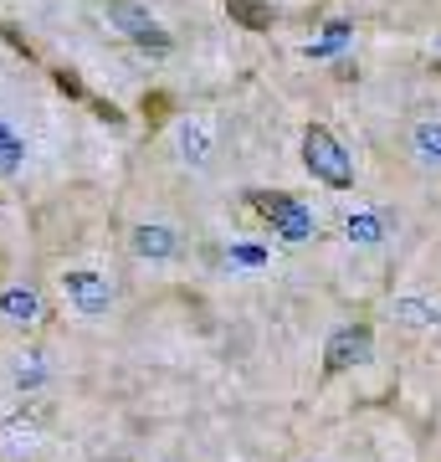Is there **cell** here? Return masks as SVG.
Wrapping results in <instances>:
<instances>
[{
    "instance_id": "1",
    "label": "cell",
    "mask_w": 441,
    "mask_h": 462,
    "mask_svg": "<svg viewBox=\"0 0 441 462\" xmlns=\"http://www.w3.org/2000/svg\"><path fill=\"white\" fill-rule=\"evenodd\" d=\"M246 200H252V211L278 231L282 242H293V247L313 242V231H318V226H313V211L298 196H288V190H252Z\"/></svg>"
},
{
    "instance_id": "2",
    "label": "cell",
    "mask_w": 441,
    "mask_h": 462,
    "mask_svg": "<svg viewBox=\"0 0 441 462\" xmlns=\"http://www.w3.org/2000/svg\"><path fill=\"white\" fill-rule=\"evenodd\" d=\"M303 165H308V175L324 180L328 190H349V185H354V160L344 154V144L324 129V124H308V134H303Z\"/></svg>"
},
{
    "instance_id": "3",
    "label": "cell",
    "mask_w": 441,
    "mask_h": 462,
    "mask_svg": "<svg viewBox=\"0 0 441 462\" xmlns=\"http://www.w3.org/2000/svg\"><path fill=\"white\" fill-rule=\"evenodd\" d=\"M370 355H375V329L370 324H344L339 334H328L324 345V375H349V370H360V365H370Z\"/></svg>"
},
{
    "instance_id": "4",
    "label": "cell",
    "mask_w": 441,
    "mask_h": 462,
    "mask_svg": "<svg viewBox=\"0 0 441 462\" xmlns=\"http://www.w3.org/2000/svg\"><path fill=\"white\" fill-rule=\"evenodd\" d=\"M62 293H67V303H72L78 314H87V319H98V314L114 309V288H108V278H103V273H87V267L67 273Z\"/></svg>"
},
{
    "instance_id": "5",
    "label": "cell",
    "mask_w": 441,
    "mask_h": 462,
    "mask_svg": "<svg viewBox=\"0 0 441 462\" xmlns=\"http://www.w3.org/2000/svg\"><path fill=\"white\" fill-rule=\"evenodd\" d=\"M108 21H114L118 32L129 36V42H139V47H154V51H170V36L149 21V11H139L133 0H108Z\"/></svg>"
},
{
    "instance_id": "6",
    "label": "cell",
    "mask_w": 441,
    "mask_h": 462,
    "mask_svg": "<svg viewBox=\"0 0 441 462\" xmlns=\"http://www.w3.org/2000/svg\"><path fill=\"white\" fill-rule=\"evenodd\" d=\"M36 447H41V416L36 411H16V416L0 421V452H5L11 462L32 457Z\"/></svg>"
},
{
    "instance_id": "7",
    "label": "cell",
    "mask_w": 441,
    "mask_h": 462,
    "mask_svg": "<svg viewBox=\"0 0 441 462\" xmlns=\"http://www.w3.org/2000/svg\"><path fill=\"white\" fill-rule=\"evenodd\" d=\"M41 319H47V303H41L36 288L16 282V288H5V293H0V324H11V329H36Z\"/></svg>"
},
{
    "instance_id": "8",
    "label": "cell",
    "mask_w": 441,
    "mask_h": 462,
    "mask_svg": "<svg viewBox=\"0 0 441 462\" xmlns=\"http://www.w3.org/2000/svg\"><path fill=\"white\" fill-rule=\"evenodd\" d=\"M211 149H216V118H206V114L180 118V154L185 160H190V165H206Z\"/></svg>"
},
{
    "instance_id": "9",
    "label": "cell",
    "mask_w": 441,
    "mask_h": 462,
    "mask_svg": "<svg viewBox=\"0 0 441 462\" xmlns=\"http://www.w3.org/2000/svg\"><path fill=\"white\" fill-rule=\"evenodd\" d=\"M133 252L154 257V263H170V257H180V236L170 226H133Z\"/></svg>"
},
{
    "instance_id": "10",
    "label": "cell",
    "mask_w": 441,
    "mask_h": 462,
    "mask_svg": "<svg viewBox=\"0 0 441 462\" xmlns=\"http://www.w3.org/2000/svg\"><path fill=\"white\" fill-rule=\"evenodd\" d=\"M226 16L242 26V32H267L272 26V5L267 0H226Z\"/></svg>"
},
{
    "instance_id": "11",
    "label": "cell",
    "mask_w": 441,
    "mask_h": 462,
    "mask_svg": "<svg viewBox=\"0 0 441 462\" xmlns=\"http://www.w3.org/2000/svg\"><path fill=\"white\" fill-rule=\"evenodd\" d=\"M410 144H416L421 165H441V118H421L416 134H410Z\"/></svg>"
},
{
    "instance_id": "12",
    "label": "cell",
    "mask_w": 441,
    "mask_h": 462,
    "mask_svg": "<svg viewBox=\"0 0 441 462\" xmlns=\"http://www.w3.org/2000/svg\"><path fill=\"white\" fill-rule=\"evenodd\" d=\"M16 165H21V139L0 124V175H11Z\"/></svg>"
},
{
    "instance_id": "13",
    "label": "cell",
    "mask_w": 441,
    "mask_h": 462,
    "mask_svg": "<svg viewBox=\"0 0 441 462\" xmlns=\"http://www.w3.org/2000/svg\"><path fill=\"white\" fill-rule=\"evenodd\" d=\"M349 236H354L360 247H375L380 242V221L375 216H349Z\"/></svg>"
},
{
    "instance_id": "14",
    "label": "cell",
    "mask_w": 441,
    "mask_h": 462,
    "mask_svg": "<svg viewBox=\"0 0 441 462\" xmlns=\"http://www.w3.org/2000/svg\"><path fill=\"white\" fill-rule=\"evenodd\" d=\"M51 78H57V88H62L67 98H82V103L93 98V93H87V88H82V78H78V72H67V67H62V72H51Z\"/></svg>"
},
{
    "instance_id": "15",
    "label": "cell",
    "mask_w": 441,
    "mask_h": 462,
    "mask_svg": "<svg viewBox=\"0 0 441 462\" xmlns=\"http://www.w3.org/2000/svg\"><path fill=\"white\" fill-rule=\"evenodd\" d=\"M170 108H175V103H170V93H144V118H149V124H160Z\"/></svg>"
},
{
    "instance_id": "16",
    "label": "cell",
    "mask_w": 441,
    "mask_h": 462,
    "mask_svg": "<svg viewBox=\"0 0 441 462\" xmlns=\"http://www.w3.org/2000/svg\"><path fill=\"white\" fill-rule=\"evenodd\" d=\"M344 42H349V26H344V21H334V26H328V32H324V42H318V47H313V51H318V57H324V51L344 47Z\"/></svg>"
},
{
    "instance_id": "17",
    "label": "cell",
    "mask_w": 441,
    "mask_h": 462,
    "mask_svg": "<svg viewBox=\"0 0 441 462\" xmlns=\"http://www.w3.org/2000/svg\"><path fill=\"white\" fill-rule=\"evenodd\" d=\"M400 319H410V329H421L426 319H431V309L426 303H400Z\"/></svg>"
},
{
    "instance_id": "18",
    "label": "cell",
    "mask_w": 441,
    "mask_h": 462,
    "mask_svg": "<svg viewBox=\"0 0 441 462\" xmlns=\"http://www.w3.org/2000/svg\"><path fill=\"white\" fill-rule=\"evenodd\" d=\"M87 108H93V114L103 118V124H124V114H118L114 103H103V98H87Z\"/></svg>"
}]
</instances>
